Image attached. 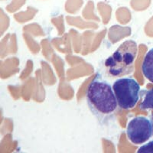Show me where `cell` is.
<instances>
[{
	"mask_svg": "<svg viewBox=\"0 0 153 153\" xmlns=\"http://www.w3.org/2000/svg\"><path fill=\"white\" fill-rule=\"evenodd\" d=\"M89 109L102 124L108 123L114 117L118 103L109 82L100 74L89 84L86 94Z\"/></svg>",
	"mask_w": 153,
	"mask_h": 153,
	"instance_id": "obj_1",
	"label": "cell"
},
{
	"mask_svg": "<svg viewBox=\"0 0 153 153\" xmlns=\"http://www.w3.org/2000/svg\"><path fill=\"white\" fill-rule=\"evenodd\" d=\"M137 54L138 46L135 41L126 40L123 42L113 55L105 61V67L109 74L118 77L132 73Z\"/></svg>",
	"mask_w": 153,
	"mask_h": 153,
	"instance_id": "obj_2",
	"label": "cell"
},
{
	"mask_svg": "<svg viewBox=\"0 0 153 153\" xmlns=\"http://www.w3.org/2000/svg\"><path fill=\"white\" fill-rule=\"evenodd\" d=\"M113 91L120 109L131 110L136 106L140 97V86L132 77H121L114 81Z\"/></svg>",
	"mask_w": 153,
	"mask_h": 153,
	"instance_id": "obj_3",
	"label": "cell"
},
{
	"mask_svg": "<svg viewBox=\"0 0 153 153\" xmlns=\"http://www.w3.org/2000/svg\"><path fill=\"white\" fill-rule=\"evenodd\" d=\"M152 121L144 117L132 119L126 127L127 137L135 145H141L148 141L152 136Z\"/></svg>",
	"mask_w": 153,
	"mask_h": 153,
	"instance_id": "obj_4",
	"label": "cell"
},
{
	"mask_svg": "<svg viewBox=\"0 0 153 153\" xmlns=\"http://www.w3.org/2000/svg\"><path fill=\"white\" fill-rule=\"evenodd\" d=\"M142 71L145 77L153 83V48L145 55L142 65Z\"/></svg>",
	"mask_w": 153,
	"mask_h": 153,
	"instance_id": "obj_5",
	"label": "cell"
},
{
	"mask_svg": "<svg viewBox=\"0 0 153 153\" xmlns=\"http://www.w3.org/2000/svg\"><path fill=\"white\" fill-rule=\"evenodd\" d=\"M140 110H153V88L146 91L144 99L139 106Z\"/></svg>",
	"mask_w": 153,
	"mask_h": 153,
	"instance_id": "obj_6",
	"label": "cell"
},
{
	"mask_svg": "<svg viewBox=\"0 0 153 153\" xmlns=\"http://www.w3.org/2000/svg\"><path fill=\"white\" fill-rule=\"evenodd\" d=\"M138 153H153V141H150L147 144L142 146L138 149Z\"/></svg>",
	"mask_w": 153,
	"mask_h": 153,
	"instance_id": "obj_7",
	"label": "cell"
},
{
	"mask_svg": "<svg viewBox=\"0 0 153 153\" xmlns=\"http://www.w3.org/2000/svg\"><path fill=\"white\" fill-rule=\"evenodd\" d=\"M151 121H152V129H153V115H152V116ZM152 135H153V132H152Z\"/></svg>",
	"mask_w": 153,
	"mask_h": 153,
	"instance_id": "obj_8",
	"label": "cell"
}]
</instances>
